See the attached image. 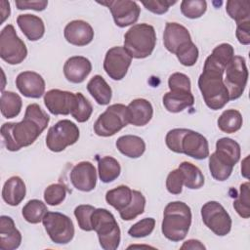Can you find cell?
<instances>
[{
	"mask_svg": "<svg viewBox=\"0 0 250 250\" xmlns=\"http://www.w3.org/2000/svg\"><path fill=\"white\" fill-rule=\"evenodd\" d=\"M204 225L216 235L225 236L231 229V218L221 203L208 201L201 208Z\"/></svg>",
	"mask_w": 250,
	"mask_h": 250,
	"instance_id": "8fae6325",
	"label": "cell"
},
{
	"mask_svg": "<svg viewBox=\"0 0 250 250\" xmlns=\"http://www.w3.org/2000/svg\"><path fill=\"white\" fill-rule=\"evenodd\" d=\"M91 224L103 249L115 250L118 248L121 232L111 212L104 208H95L91 216Z\"/></svg>",
	"mask_w": 250,
	"mask_h": 250,
	"instance_id": "5b68a950",
	"label": "cell"
},
{
	"mask_svg": "<svg viewBox=\"0 0 250 250\" xmlns=\"http://www.w3.org/2000/svg\"><path fill=\"white\" fill-rule=\"evenodd\" d=\"M26 188L23 180L19 176L9 178L2 188L3 200L11 206L19 205L25 197Z\"/></svg>",
	"mask_w": 250,
	"mask_h": 250,
	"instance_id": "d4e9b609",
	"label": "cell"
},
{
	"mask_svg": "<svg viewBox=\"0 0 250 250\" xmlns=\"http://www.w3.org/2000/svg\"><path fill=\"white\" fill-rule=\"evenodd\" d=\"M184 178L181 170L175 169L171 171L166 179V188L172 194H180L183 190Z\"/></svg>",
	"mask_w": 250,
	"mask_h": 250,
	"instance_id": "f6af8a7d",
	"label": "cell"
},
{
	"mask_svg": "<svg viewBox=\"0 0 250 250\" xmlns=\"http://www.w3.org/2000/svg\"><path fill=\"white\" fill-rule=\"evenodd\" d=\"M218 127L221 131L227 134L237 132L243 123L241 113L236 109H227L222 112L218 118Z\"/></svg>",
	"mask_w": 250,
	"mask_h": 250,
	"instance_id": "d6a6232c",
	"label": "cell"
},
{
	"mask_svg": "<svg viewBox=\"0 0 250 250\" xmlns=\"http://www.w3.org/2000/svg\"><path fill=\"white\" fill-rule=\"evenodd\" d=\"M186 130V128H175L167 133L165 143L170 150L176 153H181V140Z\"/></svg>",
	"mask_w": 250,
	"mask_h": 250,
	"instance_id": "bcb514c9",
	"label": "cell"
},
{
	"mask_svg": "<svg viewBox=\"0 0 250 250\" xmlns=\"http://www.w3.org/2000/svg\"><path fill=\"white\" fill-rule=\"evenodd\" d=\"M209 157V170L212 177L220 182L226 181L231 175L234 163L228 157L215 151Z\"/></svg>",
	"mask_w": 250,
	"mask_h": 250,
	"instance_id": "4316f807",
	"label": "cell"
},
{
	"mask_svg": "<svg viewBox=\"0 0 250 250\" xmlns=\"http://www.w3.org/2000/svg\"><path fill=\"white\" fill-rule=\"evenodd\" d=\"M206 10L205 0H184L181 2V12L188 19H198L205 14Z\"/></svg>",
	"mask_w": 250,
	"mask_h": 250,
	"instance_id": "ab89813d",
	"label": "cell"
},
{
	"mask_svg": "<svg viewBox=\"0 0 250 250\" xmlns=\"http://www.w3.org/2000/svg\"><path fill=\"white\" fill-rule=\"evenodd\" d=\"M47 211L48 209L45 203L38 199H31L22 207L21 214L26 222L30 224H38L42 222Z\"/></svg>",
	"mask_w": 250,
	"mask_h": 250,
	"instance_id": "8d00e7d4",
	"label": "cell"
},
{
	"mask_svg": "<svg viewBox=\"0 0 250 250\" xmlns=\"http://www.w3.org/2000/svg\"><path fill=\"white\" fill-rule=\"evenodd\" d=\"M176 3L177 1H170V0H154V1L142 2V4L146 7V10L157 15L165 14L169 10L170 6Z\"/></svg>",
	"mask_w": 250,
	"mask_h": 250,
	"instance_id": "681fc988",
	"label": "cell"
},
{
	"mask_svg": "<svg viewBox=\"0 0 250 250\" xmlns=\"http://www.w3.org/2000/svg\"><path fill=\"white\" fill-rule=\"evenodd\" d=\"M155 44V30L148 23L134 24L124 35L123 48L134 59H145L150 56Z\"/></svg>",
	"mask_w": 250,
	"mask_h": 250,
	"instance_id": "277c9868",
	"label": "cell"
},
{
	"mask_svg": "<svg viewBox=\"0 0 250 250\" xmlns=\"http://www.w3.org/2000/svg\"><path fill=\"white\" fill-rule=\"evenodd\" d=\"M21 243V234L16 228L14 220L2 215L0 217V248L2 250L17 249Z\"/></svg>",
	"mask_w": 250,
	"mask_h": 250,
	"instance_id": "44dd1931",
	"label": "cell"
},
{
	"mask_svg": "<svg viewBox=\"0 0 250 250\" xmlns=\"http://www.w3.org/2000/svg\"><path fill=\"white\" fill-rule=\"evenodd\" d=\"M129 124L127 106L122 104L109 105L96 120L94 132L100 137H110Z\"/></svg>",
	"mask_w": 250,
	"mask_h": 250,
	"instance_id": "8992f818",
	"label": "cell"
},
{
	"mask_svg": "<svg viewBox=\"0 0 250 250\" xmlns=\"http://www.w3.org/2000/svg\"><path fill=\"white\" fill-rule=\"evenodd\" d=\"M17 23L25 37L30 41L41 39L45 33V25L42 19L31 14L19 15Z\"/></svg>",
	"mask_w": 250,
	"mask_h": 250,
	"instance_id": "cb8c5ba5",
	"label": "cell"
},
{
	"mask_svg": "<svg viewBox=\"0 0 250 250\" xmlns=\"http://www.w3.org/2000/svg\"><path fill=\"white\" fill-rule=\"evenodd\" d=\"M191 225V211L188 204L182 201L168 203L163 211L161 231L163 235L173 241L183 240Z\"/></svg>",
	"mask_w": 250,
	"mask_h": 250,
	"instance_id": "3957f363",
	"label": "cell"
},
{
	"mask_svg": "<svg viewBox=\"0 0 250 250\" xmlns=\"http://www.w3.org/2000/svg\"><path fill=\"white\" fill-rule=\"evenodd\" d=\"M212 55L226 66L233 58L234 50L230 44L222 43L213 49Z\"/></svg>",
	"mask_w": 250,
	"mask_h": 250,
	"instance_id": "7dc6e473",
	"label": "cell"
},
{
	"mask_svg": "<svg viewBox=\"0 0 250 250\" xmlns=\"http://www.w3.org/2000/svg\"><path fill=\"white\" fill-rule=\"evenodd\" d=\"M224 84L229 92V101L240 98L248 80V70L243 57L233 56L225 67Z\"/></svg>",
	"mask_w": 250,
	"mask_h": 250,
	"instance_id": "ba28073f",
	"label": "cell"
},
{
	"mask_svg": "<svg viewBox=\"0 0 250 250\" xmlns=\"http://www.w3.org/2000/svg\"><path fill=\"white\" fill-rule=\"evenodd\" d=\"M79 136L80 132L77 125L68 119H62L49 128L46 146L53 152H61L66 146L74 145Z\"/></svg>",
	"mask_w": 250,
	"mask_h": 250,
	"instance_id": "52a82bcc",
	"label": "cell"
},
{
	"mask_svg": "<svg viewBox=\"0 0 250 250\" xmlns=\"http://www.w3.org/2000/svg\"><path fill=\"white\" fill-rule=\"evenodd\" d=\"M66 196V188L62 184H52L44 190V200L51 206L61 204Z\"/></svg>",
	"mask_w": 250,
	"mask_h": 250,
	"instance_id": "b9f144b4",
	"label": "cell"
},
{
	"mask_svg": "<svg viewBox=\"0 0 250 250\" xmlns=\"http://www.w3.org/2000/svg\"><path fill=\"white\" fill-rule=\"evenodd\" d=\"M216 151L231 159L235 164L240 158V146L230 138H221L216 143Z\"/></svg>",
	"mask_w": 250,
	"mask_h": 250,
	"instance_id": "74e56055",
	"label": "cell"
},
{
	"mask_svg": "<svg viewBox=\"0 0 250 250\" xmlns=\"http://www.w3.org/2000/svg\"><path fill=\"white\" fill-rule=\"evenodd\" d=\"M206 247L197 239H188L184 242L181 249H205Z\"/></svg>",
	"mask_w": 250,
	"mask_h": 250,
	"instance_id": "f5cc1de1",
	"label": "cell"
},
{
	"mask_svg": "<svg viewBox=\"0 0 250 250\" xmlns=\"http://www.w3.org/2000/svg\"><path fill=\"white\" fill-rule=\"evenodd\" d=\"M16 6L19 10H34V11H43L47 8L48 1L39 0V1H24V0H16Z\"/></svg>",
	"mask_w": 250,
	"mask_h": 250,
	"instance_id": "f907efd6",
	"label": "cell"
},
{
	"mask_svg": "<svg viewBox=\"0 0 250 250\" xmlns=\"http://www.w3.org/2000/svg\"><path fill=\"white\" fill-rule=\"evenodd\" d=\"M98 172L100 180L103 183L107 184L113 182L119 177L121 167L115 158L111 156H104L99 160Z\"/></svg>",
	"mask_w": 250,
	"mask_h": 250,
	"instance_id": "1f68e13d",
	"label": "cell"
},
{
	"mask_svg": "<svg viewBox=\"0 0 250 250\" xmlns=\"http://www.w3.org/2000/svg\"><path fill=\"white\" fill-rule=\"evenodd\" d=\"M50 239L57 244H67L73 239L74 226L69 217L60 212L47 211L42 219Z\"/></svg>",
	"mask_w": 250,
	"mask_h": 250,
	"instance_id": "9c48e42d",
	"label": "cell"
},
{
	"mask_svg": "<svg viewBox=\"0 0 250 250\" xmlns=\"http://www.w3.org/2000/svg\"><path fill=\"white\" fill-rule=\"evenodd\" d=\"M87 90L99 104L105 105L109 104L112 91L103 76L99 74L93 76L87 84Z\"/></svg>",
	"mask_w": 250,
	"mask_h": 250,
	"instance_id": "83f0119b",
	"label": "cell"
},
{
	"mask_svg": "<svg viewBox=\"0 0 250 250\" xmlns=\"http://www.w3.org/2000/svg\"><path fill=\"white\" fill-rule=\"evenodd\" d=\"M181 153L194 159H205L209 156L207 139L198 132L187 129L181 140Z\"/></svg>",
	"mask_w": 250,
	"mask_h": 250,
	"instance_id": "5bb4252c",
	"label": "cell"
},
{
	"mask_svg": "<svg viewBox=\"0 0 250 250\" xmlns=\"http://www.w3.org/2000/svg\"><path fill=\"white\" fill-rule=\"evenodd\" d=\"M250 21H244L240 23H236V31L235 35L238 42L242 45L250 44Z\"/></svg>",
	"mask_w": 250,
	"mask_h": 250,
	"instance_id": "816d5d0a",
	"label": "cell"
},
{
	"mask_svg": "<svg viewBox=\"0 0 250 250\" xmlns=\"http://www.w3.org/2000/svg\"><path fill=\"white\" fill-rule=\"evenodd\" d=\"M22 106L21 98L12 92L3 91L0 98V109L1 113L5 118H14L21 112Z\"/></svg>",
	"mask_w": 250,
	"mask_h": 250,
	"instance_id": "f546056e",
	"label": "cell"
},
{
	"mask_svg": "<svg viewBox=\"0 0 250 250\" xmlns=\"http://www.w3.org/2000/svg\"><path fill=\"white\" fill-rule=\"evenodd\" d=\"M16 86L26 98L39 99L45 94V80L34 71H22L16 78Z\"/></svg>",
	"mask_w": 250,
	"mask_h": 250,
	"instance_id": "e0dca14e",
	"label": "cell"
},
{
	"mask_svg": "<svg viewBox=\"0 0 250 250\" xmlns=\"http://www.w3.org/2000/svg\"><path fill=\"white\" fill-rule=\"evenodd\" d=\"M132 62V57L121 46L110 48L104 57V69L113 80H121L127 74Z\"/></svg>",
	"mask_w": 250,
	"mask_h": 250,
	"instance_id": "4fadbf2b",
	"label": "cell"
},
{
	"mask_svg": "<svg viewBox=\"0 0 250 250\" xmlns=\"http://www.w3.org/2000/svg\"><path fill=\"white\" fill-rule=\"evenodd\" d=\"M248 160H249V155H247L243 160H242V163H241V175L248 179L249 178V169H248Z\"/></svg>",
	"mask_w": 250,
	"mask_h": 250,
	"instance_id": "11a10c76",
	"label": "cell"
},
{
	"mask_svg": "<svg viewBox=\"0 0 250 250\" xmlns=\"http://www.w3.org/2000/svg\"><path fill=\"white\" fill-rule=\"evenodd\" d=\"M27 56L24 42L18 36L15 27L7 24L0 33V57L9 64H19Z\"/></svg>",
	"mask_w": 250,
	"mask_h": 250,
	"instance_id": "30bf717a",
	"label": "cell"
},
{
	"mask_svg": "<svg viewBox=\"0 0 250 250\" xmlns=\"http://www.w3.org/2000/svg\"><path fill=\"white\" fill-rule=\"evenodd\" d=\"M155 227V220L153 218H144L134 224L129 229L128 234L135 238L146 237L149 235Z\"/></svg>",
	"mask_w": 250,
	"mask_h": 250,
	"instance_id": "ee69618b",
	"label": "cell"
},
{
	"mask_svg": "<svg viewBox=\"0 0 250 250\" xmlns=\"http://www.w3.org/2000/svg\"><path fill=\"white\" fill-rule=\"evenodd\" d=\"M92 112H93L92 104L83 96L82 93L80 92L75 93V99L70 111V114L72 115V117L76 121L83 123L89 120Z\"/></svg>",
	"mask_w": 250,
	"mask_h": 250,
	"instance_id": "d590c367",
	"label": "cell"
},
{
	"mask_svg": "<svg viewBox=\"0 0 250 250\" xmlns=\"http://www.w3.org/2000/svg\"><path fill=\"white\" fill-rule=\"evenodd\" d=\"M225 65L212 54L204 62L203 71L198 78V87L206 105L218 110L223 108L229 102V92L224 84Z\"/></svg>",
	"mask_w": 250,
	"mask_h": 250,
	"instance_id": "7a4b0ae2",
	"label": "cell"
},
{
	"mask_svg": "<svg viewBox=\"0 0 250 250\" xmlns=\"http://www.w3.org/2000/svg\"><path fill=\"white\" fill-rule=\"evenodd\" d=\"M184 178V185L189 189H198L204 185V176L201 170L194 164L184 161L178 167Z\"/></svg>",
	"mask_w": 250,
	"mask_h": 250,
	"instance_id": "f1b7e54d",
	"label": "cell"
},
{
	"mask_svg": "<svg viewBox=\"0 0 250 250\" xmlns=\"http://www.w3.org/2000/svg\"><path fill=\"white\" fill-rule=\"evenodd\" d=\"M115 146L117 149L127 157L139 158L146 150L145 141L135 135H125L117 139Z\"/></svg>",
	"mask_w": 250,
	"mask_h": 250,
	"instance_id": "484cf974",
	"label": "cell"
},
{
	"mask_svg": "<svg viewBox=\"0 0 250 250\" xmlns=\"http://www.w3.org/2000/svg\"><path fill=\"white\" fill-rule=\"evenodd\" d=\"M132 200V189L127 186H118L109 189L105 193V201L115 208L117 211H122Z\"/></svg>",
	"mask_w": 250,
	"mask_h": 250,
	"instance_id": "4dcf8cb0",
	"label": "cell"
},
{
	"mask_svg": "<svg viewBox=\"0 0 250 250\" xmlns=\"http://www.w3.org/2000/svg\"><path fill=\"white\" fill-rule=\"evenodd\" d=\"M69 177L72 186L78 190L88 192L96 188V168L89 161H81L77 163L72 168Z\"/></svg>",
	"mask_w": 250,
	"mask_h": 250,
	"instance_id": "2e32d148",
	"label": "cell"
},
{
	"mask_svg": "<svg viewBox=\"0 0 250 250\" xmlns=\"http://www.w3.org/2000/svg\"><path fill=\"white\" fill-rule=\"evenodd\" d=\"M189 41H191L190 34L184 25L178 22H166L163 33V43L167 51L176 54L180 48Z\"/></svg>",
	"mask_w": 250,
	"mask_h": 250,
	"instance_id": "d6986e66",
	"label": "cell"
},
{
	"mask_svg": "<svg viewBox=\"0 0 250 250\" xmlns=\"http://www.w3.org/2000/svg\"><path fill=\"white\" fill-rule=\"evenodd\" d=\"M146 206V198L139 190H132V200L129 205L119 212L120 217L124 221H131L143 214Z\"/></svg>",
	"mask_w": 250,
	"mask_h": 250,
	"instance_id": "e575fe53",
	"label": "cell"
},
{
	"mask_svg": "<svg viewBox=\"0 0 250 250\" xmlns=\"http://www.w3.org/2000/svg\"><path fill=\"white\" fill-rule=\"evenodd\" d=\"M11 13L10 3L5 0L0 1V14H1V24L9 18Z\"/></svg>",
	"mask_w": 250,
	"mask_h": 250,
	"instance_id": "db71d44e",
	"label": "cell"
},
{
	"mask_svg": "<svg viewBox=\"0 0 250 250\" xmlns=\"http://www.w3.org/2000/svg\"><path fill=\"white\" fill-rule=\"evenodd\" d=\"M49 121V115L37 104H28L21 121L7 122L1 126V137L6 148L18 151L32 145L46 129Z\"/></svg>",
	"mask_w": 250,
	"mask_h": 250,
	"instance_id": "6da1fadb",
	"label": "cell"
},
{
	"mask_svg": "<svg viewBox=\"0 0 250 250\" xmlns=\"http://www.w3.org/2000/svg\"><path fill=\"white\" fill-rule=\"evenodd\" d=\"M94 210H95V207L89 204L78 205L74 209V216L81 229L85 231L93 230L92 224H91V216Z\"/></svg>",
	"mask_w": 250,
	"mask_h": 250,
	"instance_id": "7bdbcfd3",
	"label": "cell"
},
{
	"mask_svg": "<svg viewBox=\"0 0 250 250\" xmlns=\"http://www.w3.org/2000/svg\"><path fill=\"white\" fill-rule=\"evenodd\" d=\"M249 182L243 183L239 187V194L233 201V208L237 214L244 219L250 217V197H249Z\"/></svg>",
	"mask_w": 250,
	"mask_h": 250,
	"instance_id": "f35d334b",
	"label": "cell"
},
{
	"mask_svg": "<svg viewBox=\"0 0 250 250\" xmlns=\"http://www.w3.org/2000/svg\"><path fill=\"white\" fill-rule=\"evenodd\" d=\"M75 93L52 89L44 94V104L47 109L54 115H67L70 113Z\"/></svg>",
	"mask_w": 250,
	"mask_h": 250,
	"instance_id": "9a60e30c",
	"label": "cell"
},
{
	"mask_svg": "<svg viewBox=\"0 0 250 250\" xmlns=\"http://www.w3.org/2000/svg\"><path fill=\"white\" fill-rule=\"evenodd\" d=\"M226 11L236 23L250 21V2L247 0H229Z\"/></svg>",
	"mask_w": 250,
	"mask_h": 250,
	"instance_id": "836d02e7",
	"label": "cell"
},
{
	"mask_svg": "<svg viewBox=\"0 0 250 250\" xmlns=\"http://www.w3.org/2000/svg\"><path fill=\"white\" fill-rule=\"evenodd\" d=\"M175 55L177 56V59L183 65L192 66L196 63L198 60L199 52L196 45L191 40L186 45H184L182 48H180Z\"/></svg>",
	"mask_w": 250,
	"mask_h": 250,
	"instance_id": "60d3db41",
	"label": "cell"
},
{
	"mask_svg": "<svg viewBox=\"0 0 250 250\" xmlns=\"http://www.w3.org/2000/svg\"><path fill=\"white\" fill-rule=\"evenodd\" d=\"M164 107L172 113L183 111L187 107H190L194 104V98L191 91L170 90L162 99Z\"/></svg>",
	"mask_w": 250,
	"mask_h": 250,
	"instance_id": "603a6c76",
	"label": "cell"
},
{
	"mask_svg": "<svg viewBox=\"0 0 250 250\" xmlns=\"http://www.w3.org/2000/svg\"><path fill=\"white\" fill-rule=\"evenodd\" d=\"M129 123L134 126H145L152 118L153 107L146 99H135L128 105Z\"/></svg>",
	"mask_w": 250,
	"mask_h": 250,
	"instance_id": "7402d4cb",
	"label": "cell"
},
{
	"mask_svg": "<svg viewBox=\"0 0 250 250\" xmlns=\"http://www.w3.org/2000/svg\"><path fill=\"white\" fill-rule=\"evenodd\" d=\"M65 40L74 46H86L94 39V30L85 21L75 20L69 21L63 30Z\"/></svg>",
	"mask_w": 250,
	"mask_h": 250,
	"instance_id": "ac0fdd59",
	"label": "cell"
},
{
	"mask_svg": "<svg viewBox=\"0 0 250 250\" xmlns=\"http://www.w3.org/2000/svg\"><path fill=\"white\" fill-rule=\"evenodd\" d=\"M98 3L109 9L115 24L119 27H126L135 23L141 13V8L135 1L107 0Z\"/></svg>",
	"mask_w": 250,
	"mask_h": 250,
	"instance_id": "7c38bea8",
	"label": "cell"
},
{
	"mask_svg": "<svg viewBox=\"0 0 250 250\" xmlns=\"http://www.w3.org/2000/svg\"><path fill=\"white\" fill-rule=\"evenodd\" d=\"M168 87L170 90L191 91L190 80L188 76L181 72H175L170 75L168 79Z\"/></svg>",
	"mask_w": 250,
	"mask_h": 250,
	"instance_id": "c3c4849f",
	"label": "cell"
},
{
	"mask_svg": "<svg viewBox=\"0 0 250 250\" xmlns=\"http://www.w3.org/2000/svg\"><path fill=\"white\" fill-rule=\"evenodd\" d=\"M92 70L91 62L82 56H73L67 59L63 65V74L71 83H82Z\"/></svg>",
	"mask_w": 250,
	"mask_h": 250,
	"instance_id": "ffe728a7",
	"label": "cell"
}]
</instances>
